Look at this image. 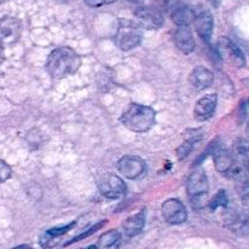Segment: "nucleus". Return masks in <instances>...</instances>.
Wrapping results in <instances>:
<instances>
[{
    "label": "nucleus",
    "mask_w": 249,
    "mask_h": 249,
    "mask_svg": "<svg viewBox=\"0 0 249 249\" xmlns=\"http://www.w3.org/2000/svg\"><path fill=\"white\" fill-rule=\"evenodd\" d=\"M61 1H65V3H69V1H72V0H61Z\"/></svg>",
    "instance_id": "obj_32"
},
{
    "label": "nucleus",
    "mask_w": 249,
    "mask_h": 249,
    "mask_svg": "<svg viewBox=\"0 0 249 249\" xmlns=\"http://www.w3.org/2000/svg\"><path fill=\"white\" fill-rule=\"evenodd\" d=\"M114 1L115 0H85L86 5L90 6V8H99V6L112 4Z\"/></svg>",
    "instance_id": "obj_27"
},
{
    "label": "nucleus",
    "mask_w": 249,
    "mask_h": 249,
    "mask_svg": "<svg viewBox=\"0 0 249 249\" xmlns=\"http://www.w3.org/2000/svg\"><path fill=\"white\" fill-rule=\"evenodd\" d=\"M200 140H202V135H193L191 136L190 138H187L186 142H183L178 148H177V158H178L179 160L186 159V158L192 153V150L195 149L196 143L199 142Z\"/></svg>",
    "instance_id": "obj_21"
},
{
    "label": "nucleus",
    "mask_w": 249,
    "mask_h": 249,
    "mask_svg": "<svg viewBox=\"0 0 249 249\" xmlns=\"http://www.w3.org/2000/svg\"><path fill=\"white\" fill-rule=\"evenodd\" d=\"M138 25L145 30H158L164 25V15L155 6H142L135 11Z\"/></svg>",
    "instance_id": "obj_7"
},
{
    "label": "nucleus",
    "mask_w": 249,
    "mask_h": 249,
    "mask_svg": "<svg viewBox=\"0 0 249 249\" xmlns=\"http://www.w3.org/2000/svg\"><path fill=\"white\" fill-rule=\"evenodd\" d=\"M142 40V27L130 20H120L115 33V44L124 52L138 47Z\"/></svg>",
    "instance_id": "obj_3"
},
{
    "label": "nucleus",
    "mask_w": 249,
    "mask_h": 249,
    "mask_svg": "<svg viewBox=\"0 0 249 249\" xmlns=\"http://www.w3.org/2000/svg\"><path fill=\"white\" fill-rule=\"evenodd\" d=\"M145 225V212L137 213L124 222V231L127 237H135L140 233Z\"/></svg>",
    "instance_id": "obj_18"
},
{
    "label": "nucleus",
    "mask_w": 249,
    "mask_h": 249,
    "mask_svg": "<svg viewBox=\"0 0 249 249\" xmlns=\"http://www.w3.org/2000/svg\"><path fill=\"white\" fill-rule=\"evenodd\" d=\"M186 190L187 195L192 202V205L195 207L202 203V200H204L208 195V191H209V182H208V177L204 170L197 169L190 175L187 179Z\"/></svg>",
    "instance_id": "obj_4"
},
{
    "label": "nucleus",
    "mask_w": 249,
    "mask_h": 249,
    "mask_svg": "<svg viewBox=\"0 0 249 249\" xmlns=\"http://www.w3.org/2000/svg\"><path fill=\"white\" fill-rule=\"evenodd\" d=\"M171 18L177 26H188L193 22V8H191L188 4H174Z\"/></svg>",
    "instance_id": "obj_16"
},
{
    "label": "nucleus",
    "mask_w": 249,
    "mask_h": 249,
    "mask_svg": "<svg viewBox=\"0 0 249 249\" xmlns=\"http://www.w3.org/2000/svg\"><path fill=\"white\" fill-rule=\"evenodd\" d=\"M216 52L220 59L225 60L227 64L234 68H243L246 64L243 53L234 43H232L229 38H221L219 39L216 45Z\"/></svg>",
    "instance_id": "obj_6"
},
{
    "label": "nucleus",
    "mask_w": 249,
    "mask_h": 249,
    "mask_svg": "<svg viewBox=\"0 0 249 249\" xmlns=\"http://www.w3.org/2000/svg\"><path fill=\"white\" fill-rule=\"evenodd\" d=\"M214 164L215 169L221 175L231 177L241 170V167L237 165L236 159L233 155L224 148H216L214 150Z\"/></svg>",
    "instance_id": "obj_11"
},
{
    "label": "nucleus",
    "mask_w": 249,
    "mask_h": 249,
    "mask_svg": "<svg viewBox=\"0 0 249 249\" xmlns=\"http://www.w3.org/2000/svg\"><path fill=\"white\" fill-rule=\"evenodd\" d=\"M20 25L15 18H5L0 21V40L1 42H13L18 38Z\"/></svg>",
    "instance_id": "obj_17"
},
{
    "label": "nucleus",
    "mask_w": 249,
    "mask_h": 249,
    "mask_svg": "<svg viewBox=\"0 0 249 249\" xmlns=\"http://www.w3.org/2000/svg\"><path fill=\"white\" fill-rule=\"evenodd\" d=\"M13 249H32L30 246H26V244H22V246H18Z\"/></svg>",
    "instance_id": "obj_30"
},
{
    "label": "nucleus",
    "mask_w": 249,
    "mask_h": 249,
    "mask_svg": "<svg viewBox=\"0 0 249 249\" xmlns=\"http://www.w3.org/2000/svg\"><path fill=\"white\" fill-rule=\"evenodd\" d=\"M237 157H238L239 161H241L242 166L249 175V144L247 143H239L237 145Z\"/></svg>",
    "instance_id": "obj_22"
},
{
    "label": "nucleus",
    "mask_w": 249,
    "mask_h": 249,
    "mask_svg": "<svg viewBox=\"0 0 249 249\" xmlns=\"http://www.w3.org/2000/svg\"><path fill=\"white\" fill-rule=\"evenodd\" d=\"M11 175H13V170H11L10 165L0 159V183L8 181Z\"/></svg>",
    "instance_id": "obj_26"
},
{
    "label": "nucleus",
    "mask_w": 249,
    "mask_h": 249,
    "mask_svg": "<svg viewBox=\"0 0 249 249\" xmlns=\"http://www.w3.org/2000/svg\"><path fill=\"white\" fill-rule=\"evenodd\" d=\"M128 1H131V3H140L142 0H128Z\"/></svg>",
    "instance_id": "obj_31"
},
{
    "label": "nucleus",
    "mask_w": 249,
    "mask_h": 249,
    "mask_svg": "<svg viewBox=\"0 0 249 249\" xmlns=\"http://www.w3.org/2000/svg\"><path fill=\"white\" fill-rule=\"evenodd\" d=\"M81 56L70 47H60L49 54L45 64L48 73L53 78H64L77 72Z\"/></svg>",
    "instance_id": "obj_1"
},
{
    "label": "nucleus",
    "mask_w": 249,
    "mask_h": 249,
    "mask_svg": "<svg viewBox=\"0 0 249 249\" xmlns=\"http://www.w3.org/2000/svg\"><path fill=\"white\" fill-rule=\"evenodd\" d=\"M105 222H107V221H100L99 224L94 225V226H92V227H90V229H88L87 231H85V232H83V233H81L80 236H77V237H75V238H73V239H71V241L69 242V243H66L65 246H69V244H72V243H75V242H77V241H81V239H83V238H87V237L92 236V234L94 233V232H97L98 230H99V229H102V226H103V225L105 224Z\"/></svg>",
    "instance_id": "obj_24"
},
{
    "label": "nucleus",
    "mask_w": 249,
    "mask_h": 249,
    "mask_svg": "<svg viewBox=\"0 0 249 249\" xmlns=\"http://www.w3.org/2000/svg\"><path fill=\"white\" fill-rule=\"evenodd\" d=\"M229 203V198H227V195L225 191L220 190L216 195L213 197V199L210 200L209 207L212 210H216L217 208H225Z\"/></svg>",
    "instance_id": "obj_23"
},
{
    "label": "nucleus",
    "mask_w": 249,
    "mask_h": 249,
    "mask_svg": "<svg viewBox=\"0 0 249 249\" xmlns=\"http://www.w3.org/2000/svg\"><path fill=\"white\" fill-rule=\"evenodd\" d=\"M217 105L216 94H208L200 98L195 107V117L198 121H205L210 119L215 112Z\"/></svg>",
    "instance_id": "obj_13"
},
{
    "label": "nucleus",
    "mask_w": 249,
    "mask_h": 249,
    "mask_svg": "<svg viewBox=\"0 0 249 249\" xmlns=\"http://www.w3.org/2000/svg\"><path fill=\"white\" fill-rule=\"evenodd\" d=\"M76 225V222L73 221V222H71V224H69V225H65V226H60V227H54V229H50L49 231L47 232L48 234H49V236H52V237H60V236H62V234H65V233H68L69 231H70V230H72L73 229V226H75Z\"/></svg>",
    "instance_id": "obj_25"
},
{
    "label": "nucleus",
    "mask_w": 249,
    "mask_h": 249,
    "mask_svg": "<svg viewBox=\"0 0 249 249\" xmlns=\"http://www.w3.org/2000/svg\"><path fill=\"white\" fill-rule=\"evenodd\" d=\"M86 249H95V247H89V248H86Z\"/></svg>",
    "instance_id": "obj_33"
},
{
    "label": "nucleus",
    "mask_w": 249,
    "mask_h": 249,
    "mask_svg": "<svg viewBox=\"0 0 249 249\" xmlns=\"http://www.w3.org/2000/svg\"><path fill=\"white\" fill-rule=\"evenodd\" d=\"M234 182V190L242 200L249 199V175L243 170H239L232 176Z\"/></svg>",
    "instance_id": "obj_19"
},
{
    "label": "nucleus",
    "mask_w": 249,
    "mask_h": 249,
    "mask_svg": "<svg viewBox=\"0 0 249 249\" xmlns=\"http://www.w3.org/2000/svg\"><path fill=\"white\" fill-rule=\"evenodd\" d=\"M1 3H3V0H0V4H1Z\"/></svg>",
    "instance_id": "obj_35"
},
{
    "label": "nucleus",
    "mask_w": 249,
    "mask_h": 249,
    "mask_svg": "<svg viewBox=\"0 0 249 249\" xmlns=\"http://www.w3.org/2000/svg\"><path fill=\"white\" fill-rule=\"evenodd\" d=\"M227 227L238 236L249 234V212L232 213L227 219Z\"/></svg>",
    "instance_id": "obj_15"
},
{
    "label": "nucleus",
    "mask_w": 249,
    "mask_h": 249,
    "mask_svg": "<svg viewBox=\"0 0 249 249\" xmlns=\"http://www.w3.org/2000/svg\"><path fill=\"white\" fill-rule=\"evenodd\" d=\"M174 43L178 50L184 54H190L195 50L196 43L188 26H178L174 33Z\"/></svg>",
    "instance_id": "obj_12"
},
{
    "label": "nucleus",
    "mask_w": 249,
    "mask_h": 249,
    "mask_svg": "<svg viewBox=\"0 0 249 249\" xmlns=\"http://www.w3.org/2000/svg\"><path fill=\"white\" fill-rule=\"evenodd\" d=\"M5 60V52H4V43L0 40V65L3 64Z\"/></svg>",
    "instance_id": "obj_28"
},
{
    "label": "nucleus",
    "mask_w": 249,
    "mask_h": 249,
    "mask_svg": "<svg viewBox=\"0 0 249 249\" xmlns=\"http://www.w3.org/2000/svg\"><path fill=\"white\" fill-rule=\"evenodd\" d=\"M121 122L124 127L132 132H147L155 124V111L147 105L132 103L122 115Z\"/></svg>",
    "instance_id": "obj_2"
},
{
    "label": "nucleus",
    "mask_w": 249,
    "mask_h": 249,
    "mask_svg": "<svg viewBox=\"0 0 249 249\" xmlns=\"http://www.w3.org/2000/svg\"><path fill=\"white\" fill-rule=\"evenodd\" d=\"M99 190L104 197L117 199L126 193V184L114 174H105L99 181Z\"/></svg>",
    "instance_id": "obj_10"
},
{
    "label": "nucleus",
    "mask_w": 249,
    "mask_h": 249,
    "mask_svg": "<svg viewBox=\"0 0 249 249\" xmlns=\"http://www.w3.org/2000/svg\"><path fill=\"white\" fill-rule=\"evenodd\" d=\"M208 1H209L214 8H219L220 3H221V0H208Z\"/></svg>",
    "instance_id": "obj_29"
},
{
    "label": "nucleus",
    "mask_w": 249,
    "mask_h": 249,
    "mask_svg": "<svg viewBox=\"0 0 249 249\" xmlns=\"http://www.w3.org/2000/svg\"><path fill=\"white\" fill-rule=\"evenodd\" d=\"M247 131H248V133H249V124H248V127H247Z\"/></svg>",
    "instance_id": "obj_34"
},
{
    "label": "nucleus",
    "mask_w": 249,
    "mask_h": 249,
    "mask_svg": "<svg viewBox=\"0 0 249 249\" xmlns=\"http://www.w3.org/2000/svg\"><path fill=\"white\" fill-rule=\"evenodd\" d=\"M161 214L165 221L170 225H181L186 222L187 209L178 199H167L161 205Z\"/></svg>",
    "instance_id": "obj_9"
},
{
    "label": "nucleus",
    "mask_w": 249,
    "mask_h": 249,
    "mask_svg": "<svg viewBox=\"0 0 249 249\" xmlns=\"http://www.w3.org/2000/svg\"><path fill=\"white\" fill-rule=\"evenodd\" d=\"M193 23L199 37L205 43H209L214 30V18L212 13L202 5L196 6L193 8Z\"/></svg>",
    "instance_id": "obj_5"
},
{
    "label": "nucleus",
    "mask_w": 249,
    "mask_h": 249,
    "mask_svg": "<svg viewBox=\"0 0 249 249\" xmlns=\"http://www.w3.org/2000/svg\"><path fill=\"white\" fill-rule=\"evenodd\" d=\"M117 170L126 178L136 179L145 172V162L140 157L124 155L117 162Z\"/></svg>",
    "instance_id": "obj_8"
},
{
    "label": "nucleus",
    "mask_w": 249,
    "mask_h": 249,
    "mask_svg": "<svg viewBox=\"0 0 249 249\" xmlns=\"http://www.w3.org/2000/svg\"><path fill=\"white\" fill-rule=\"evenodd\" d=\"M121 244V234L116 230H110L99 237L98 249H119Z\"/></svg>",
    "instance_id": "obj_20"
},
{
    "label": "nucleus",
    "mask_w": 249,
    "mask_h": 249,
    "mask_svg": "<svg viewBox=\"0 0 249 249\" xmlns=\"http://www.w3.org/2000/svg\"><path fill=\"white\" fill-rule=\"evenodd\" d=\"M191 86L197 90H203L209 88L214 82V76H213L212 71L208 70L207 68L203 66H197L193 69L188 77Z\"/></svg>",
    "instance_id": "obj_14"
}]
</instances>
